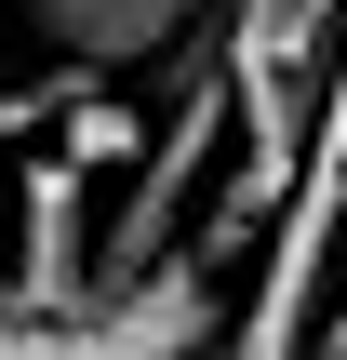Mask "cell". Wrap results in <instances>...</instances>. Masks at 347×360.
<instances>
[{"mask_svg":"<svg viewBox=\"0 0 347 360\" xmlns=\"http://www.w3.org/2000/svg\"><path fill=\"white\" fill-rule=\"evenodd\" d=\"M214 360H227V347H214Z\"/></svg>","mask_w":347,"mask_h":360,"instance_id":"obj_9","label":"cell"},{"mask_svg":"<svg viewBox=\"0 0 347 360\" xmlns=\"http://www.w3.org/2000/svg\"><path fill=\"white\" fill-rule=\"evenodd\" d=\"M53 147H67L80 174H107V160H134V147H147V107H107V94H80V80H67V94H53Z\"/></svg>","mask_w":347,"mask_h":360,"instance_id":"obj_5","label":"cell"},{"mask_svg":"<svg viewBox=\"0 0 347 360\" xmlns=\"http://www.w3.org/2000/svg\"><path fill=\"white\" fill-rule=\"evenodd\" d=\"M13 307H80L94 294V174L53 147V160H27L13 174V281H0Z\"/></svg>","mask_w":347,"mask_h":360,"instance_id":"obj_3","label":"cell"},{"mask_svg":"<svg viewBox=\"0 0 347 360\" xmlns=\"http://www.w3.org/2000/svg\"><path fill=\"white\" fill-rule=\"evenodd\" d=\"M0 27H13V0H0Z\"/></svg>","mask_w":347,"mask_h":360,"instance_id":"obj_8","label":"cell"},{"mask_svg":"<svg viewBox=\"0 0 347 360\" xmlns=\"http://www.w3.org/2000/svg\"><path fill=\"white\" fill-rule=\"evenodd\" d=\"M334 214H347V174H294V187H281V214H267V267H254V307L227 321V360H308L321 294H334Z\"/></svg>","mask_w":347,"mask_h":360,"instance_id":"obj_2","label":"cell"},{"mask_svg":"<svg viewBox=\"0 0 347 360\" xmlns=\"http://www.w3.org/2000/svg\"><path fill=\"white\" fill-rule=\"evenodd\" d=\"M201 13H214V0H13V27L53 40L67 67H147V53H174Z\"/></svg>","mask_w":347,"mask_h":360,"instance_id":"obj_4","label":"cell"},{"mask_svg":"<svg viewBox=\"0 0 347 360\" xmlns=\"http://www.w3.org/2000/svg\"><path fill=\"white\" fill-rule=\"evenodd\" d=\"M53 94H67V80H53ZM53 94H13V80H0V174H13L27 134H53Z\"/></svg>","mask_w":347,"mask_h":360,"instance_id":"obj_6","label":"cell"},{"mask_svg":"<svg viewBox=\"0 0 347 360\" xmlns=\"http://www.w3.org/2000/svg\"><path fill=\"white\" fill-rule=\"evenodd\" d=\"M308 360H347V281H334V321L308 334Z\"/></svg>","mask_w":347,"mask_h":360,"instance_id":"obj_7","label":"cell"},{"mask_svg":"<svg viewBox=\"0 0 347 360\" xmlns=\"http://www.w3.org/2000/svg\"><path fill=\"white\" fill-rule=\"evenodd\" d=\"M227 307H214V254H160L134 281H94L80 307H13L0 294V360H214Z\"/></svg>","mask_w":347,"mask_h":360,"instance_id":"obj_1","label":"cell"}]
</instances>
